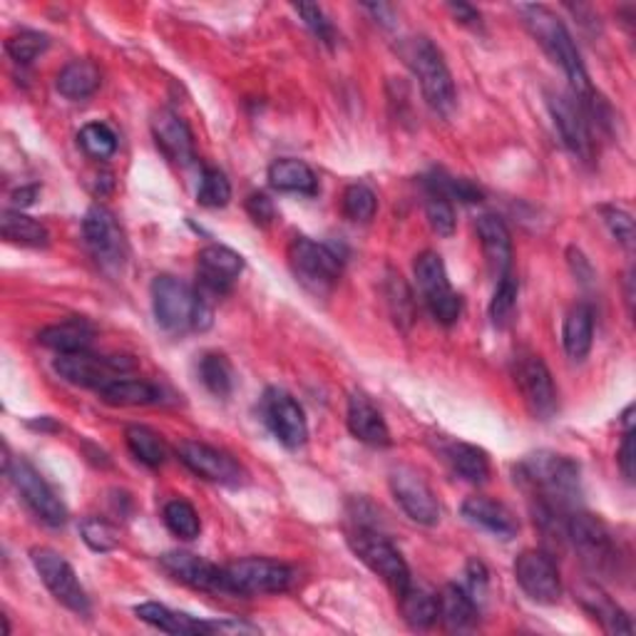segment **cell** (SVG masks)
<instances>
[{
	"mask_svg": "<svg viewBox=\"0 0 636 636\" xmlns=\"http://www.w3.org/2000/svg\"><path fill=\"white\" fill-rule=\"evenodd\" d=\"M224 581L229 594H279L294 585V569L276 560L247 557L224 567Z\"/></svg>",
	"mask_w": 636,
	"mask_h": 636,
	"instance_id": "5b68a950",
	"label": "cell"
},
{
	"mask_svg": "<svg viewBox=\"0 0 636 636\" xmlns=\"http://www.w3.org/2000/svg\"><path fill=\"white\" fill-rule=\"evenodd\" d=\"M351 550L358 554L363 565L374 575H378L396 594L405 592L411 587V569H408L403 554L393 547V542L386 540L376 530L358 527L349 538Z\"/></svg>",
	"mask_w": 636,
	"mask_h": 636,
	"instance_id": "9c48e42d",
	"label": "cell"
},
{
	"mask_svg": "<svg viewBox=\"0 0 636 636\" xmlns=\"http://www.w3.org/2000/svg\"><path fill=\"white\" fill-rule=\"evenodd\" d=\"M93 329L80 318H70V321L62 323H52L48 329H43L38 333V341L45 349L56 351L58 356L62 353H78V351H87L90 343H93Z\"/></svg>",
	"mask_w": 636,
	"mask_h": 636,
	"instance_id": "1f68e13d",
	"label": "cell"
},
{
	"mask_svg": "<svg viewBox=\"0 0 636 636\" xmlns=\"http://www.w3.org/2000/svg\"><path fill=\"white\" fill-rule=\"evenodd\" d=\"M229 199H232V185L224 172L207 167L202 172V179H199L197 202L207 209H220L229 204Z\"/></svg>",
	"mask_w": 636,
	"mask_h": 636,
	"instance_id": "b9f144b4",
	"label": "cell"
},
{
	"mask_svg": "<svg viewBox=\"0 0 636 636\" xmlns=\"http://www.w3.org/2000/svg\"><path fill=\"white\" fill-rule=\"evenodd\" d=\"M448 11L462 25H470V28H478V25H480V13L472 5H468V3H450Z\"/></svg>",
	"mask_w": 636,
	"mask_h": 636,
	"instance_id": "11a10c76",
	"label": "cell"
},
{
	"mask_svg": "<svg viewBox=\"0 0 636 636\" xmlns=\"http://www.w3.org/2000/svg\"><path fill=\"white\" fill-rule=\"evenodd\" d=\"M107 405L134 408V405H154L162 401V390L140 378H117L110 386L99 390Z\"/></svg>",
	"mask_w": 636,
	"mask_h": 636,
	"instance_id": "d6a6232c",
	"label": "cell"
},
{
	"mask_svg": "<svg viewBox=\"0 0 636 636\" xmlns=\"http://www.w3.org/2000/svg\"><path fill=\"white\" fill-rule=\"evenodd\" d=\"M401 599L403 620L413 626V629H431L438 622V597L425 592V589H415L413 585L405 592L398 594Z\"/></svg>",
	"mask_w": 636,
	"mask_h": 636,
	"instance_id": "d590c367",
	"label": "cell"
},
{
	"mask_svg": "<svg viewBox=\"0 0 636 636\" xmlns=\"http://www.w3.org/2000/svg\"><path fill=\"white\" fill-rule=\"evenodd\" d=\"M177 456L185 466L195 472V475L209 480V483L220 485H242L244 470L239 462L232 456H226L224 450H216L207 443L185 440L177 445Z\"/></svg>",
	"mask_w": 636,
	"mask_h": 636,
	"instance_id": "e0dca14e",
	"label": "cell"
},
{
	"mask_svg": "<svg viewBox=\"0 0 636 636\" xmlns=\"http://www.w3.org/2000/svg\"><path fill=\"white\" fill-rule=\"evenodd\" d=\"M466 577H468V589L466 592L470 594L472 602L478 606L487 599V589H490V575L485 565L480 560H470L468 562V569H466Z\"/></svg>",
	"mask_w": 636,
	"mask_h": 636,
	"instance_id": "816d5d0a",
	"label": "cell"
},
{
	"mask_svg": "<svg viewBox=\"0 0 636 636\" xmlns=\"http://www.w3.org/2000/svg\"><path fill=\"white\" fill-rule=\"evenodd\" d=\"M269 185L279 189V192H291V195H306L314 197L318 195V177L314 175V169L302 160H276L274 165L269 167Z\"/></svg>",
	"mask_w": 636,
	"mask_h": 636,
	"instance_id": "f546056e",
	"label": "cell"
},
{
	"mask_svg": "<svg viewBox=\"0 0 636 636\" xmlns=\"http://www.w3.org/2000/svg\"><path fill=\"white\" fill-rule=\"evenodd\" d=\"M294 11L302 15V21L308 31H311L318 40H323V43H329L333 45L335 40V31H333V25L329 17H326V13L318 8L316 3H298L294 5Z\"/></svg>",
	"mask_w": 636,
	"mask_h": 636,
	"instance_id": "681fc988",
	"label": "cell"
},
{
	"mask_svg": "<svg viewBox=\"0 0 636 636\" xmlns=\"http://www.w3.org/2000/svg\"><path fill=\"white\" fill-rule=\"evenodd\" d=\"M247 212L254 220V224H259V226H269L271 222L276 220L274 202H271L267 195H251L247 199Z\"/></svg>",
	"mask_w": 636,
	"mask_h": 636,
	"instance_id": "f5cc1de1",
	"label": "cell"
},
{
	"mask_svg": "<svg viewBox=\"0 0 636 636\" xmlns=\"http://www.w3.org/2000/svg\"><path fill=\"white\" fill-rule=\"evenodd\" d=\"M134 614L140 616L144 624L154 626V629L167 634H214L212 622L195 620V616L172 612L169 606L157 602H144L134 606Z\"/></svg>",
	"mask_w": 636,
	"mask_h": 636,
	"instance_id": "83f0119b",
	"label": "cell"
},
{
	"mask_svg": "<svg viewBox=\"0 0 636 636\" xmlns=\"http://www.w3.org/2000/svg\"><path fill=\"white\" fill-rule=\"evenodd\" d=\"M288 263L294 276L311 294H329L341 279V259L323 244H316L306 236H294L288 244Z\"/></svg>",
	"mask_w": 636,
	"mask_h": 636,
	"instance_id": "8992f818",
	"label": "cell"
},
{
	"mask_svg": "<svg viewBox=\"0 0 636 636\" xmlns=\"http://www.w3.org/2000/svg\"><path fill=\"white\" fill-rule=\"evenodd\" d=\"M346 423L356 440L374 445V448H386V445H390V431L386 417L366 393H351Z\"/></svg>",
	"mask_w": 636,
	"mask_h": 636,
	"instance_id": "cb8c5ba5",
	"label": "cell"
},
{
	"mask_svg": "<svg viewBox=\"0 0 636 636\" xmlns=\"http://www.w3.org/2000/svg\"><path fill=\"white\" fill-rule=\"evenodd\" d=\"M577 599L594 620L604 626L609 634H634V626L620 604H614L602 589L594 585H585L577 589Z\"/></svg>",
	"mask_w": 636,
	"mask_h": 636,
	"instance_id": "f1b7e54d",
	"label": "cell"
},
{
	"mask_svg": "<svg viewBox=\"0 0 636 636\" xmlns=\"http://www.w3.org/2000/svg\"><path fill=\"white\" fill-rule=\"evenodd\" d=\"M80 148H83L90 157L107 160L117 152V138L115 132L105 122H90L78 134Z\"/></svg>",
	"mask_w": 636,
	"mask_h": 636,
	"instance_id": "7bdbcfd3",
	"label": "cell"
},
{
	"mask_svg": "<svg viewBox=\"0 0 636 636\" xmlns=\"http://www.w3.org/2000/svg\"><path fill=\"white\" fill-rule=\"evenodd\" d=\"M520 483L540 497V505L562 513L579 493V466L557 452H534L520 462Z\"/></svg>",
	"mask_w": 636,
	"mask_h": 636,
	"instance_id": "3957f363",
	"label": "cell"
},
{
	"mask_svg": "<svg viewBox=\"0 0 636 636\" xmlns=\"http://www.w3.org/2000/svg\"><path fill=\"white\" fill-rule=\"evenodd\" d=\"M162 520H165L167 530L179 540H197L202 532V522L199 515L187 499H169L162 510Z\"/></svg>",
	"mask_w": 636,
	"mask_h": 636,
	"instance_id": "f35d334b",
	"label": "cell"
},
{
	"mask_svg": "<svg viewBox=\"0 0 636 636\" xmlns=\"http://www.w3.org/2000/svg\"><path fill=\"white\" fill-rule=\"evenodd\" d=\"M199 378L204 388L216 398L232 396L234 390V368L222 353H204L199 361Z\"/></svg>",
	"mask_w": 636,
	"mask_h": 636,
	"instance_id": "74e56055",
	"label": "cell"
},
{
	"mask_svg": "<svg viewBox=\"0 0 636 636\" xmlns=\"http://www.w3.org/2000/svg\"><path fill=\"white\" fill-rule=\"evenodd\" d=\"M261 413L267 421L269 431L274 433V438L288 450H298L308 438V423L304 415V408L294 401V396H288L286 390L269 388L263 393Z\"/></svg>",
	"mask_w": 636,
	"mask_h": 636,
	"instance_id": "9a60e30c",
	"label": "cell"
},
{
	"mask_svg": "<svg viewBox=\"0 0 636 636\" xmlns=\"http://www.w3.org/2000/svg\"><path fill=\"white\" fill-rule=\"evenodd\" d=\"M594 341V311L592 306L577 304L565 318V329H562V343L572 361L587 358V353L592 351Z\"/></svg>",
	"mask_w": 636,
	"mask_h": 636,
	"instance_id": "4dcf8cb0",
	"label": "cell"
},
{
	"mask_svg": "<svg viewBox=\"0 0 636 636\" xmlns=\"http://www.w3.org/2000/svg\"><path fill=\"white\" fill-rule=\"evenodd\" d=\"M38 195H40V187H38V185H31V187L15 189V192L11 195L13 207H15V209L31 207V204H35V199H38Z\"/></svg>",
	"mask_w": 636,
	"mask_h": 636,
	"instance_id": "9f6ffc18",
	"label": "cell"
},
{
	"mask_svg": "<svg viewBox=\"0 0 636 636\" xmlns=\"http://www.w3.org/2000/svg\"><path fill=\"white\" fill-rule=\"evenodd\" d=\"M152 134L162 154L175 165H189L195 160V138L187 122L169 110H160L152 117Z\"/></svg>",
	"mask_w": 636,
	"mask_h": 636,
	"instance_id": "7402d4cb",
	"label": "cell"
},
{
	"mask_svg": "<svg viewBox=\"0 0 636 636\" xmlns=\"http://www.w3.org/2000/svg\"><path fill=\"white\" fill-rule=\"evenodd\" d=\"M602 216L609 226V232L616 242L622 244V247L632 249L634 247V220L629 214L624 212V209H616V207H604L602 209Z\"/></svg>",
	"mask_w": 636,
	"mask_h": 636,
	"instance_id": "f907efd6",
	"label": "cell"
},
{
	"mask_svg": "<svg viewBox=\"0 0 636 636\" xmlns=\"http://www.w3.org/2000/svg\"><path fill=\"white\" fill-rule=\"evenodd\" d=\"M0 232H3V239L17 244V247H48L50 234L40 222H35L33 216H25L21 209H11V212H3V220H0Z\"/></svg>",
	"mask_w": 636,
	"mask_h": 636,
	"instance_id": "836d02e7",
	"label": "cell"
},
{
	"mask_svg": "<svg viewBox=\"0 0 636 636\" xmlns=\"http://www.w3.org/2000/svg\"><path fill=\"white\" fill-rule=\"evenodd\" d=\"M99 85H103V72L95 66L93 60H72L66 68L58 72L56 87L58 93L72 99V103H80V99L93 97Z\"/></svg>",
	"mask_w": 636,
	"mask_h": 636,
	"instance_id": "484cf974",
	"label": "cell"
},
{
	"mask_svg": "<svg viewBox=\"0 0 636 636\" xmlns=\"http://www.w3.org/2000/svg\"><path fill=\"white\" fill-rule=\"evenodd\" d=\"M425 187H428V192L440 195L445 199H458V202H466V204H478L483 202V189L478 185H472L470 179H462V177H448L443 175V172H435V175L425 177Z\"/></svg>",
	"mask_w": 636,
	"mask_h": 636,
	"instance_id": "ab89813d",
	"label": "cell"
},
{
	"mask_svg": "<svg viewBox=\"0 0 636 636\" xmlns=\"http://www.w3.org/2000/svg\"><path fill=\"white\" fill-rule=\"evenodd\" d=\"M33 567L38 572L43 585L48 587V592L58 599L62 606H68L70 612L80 616L90 614V597L85 587L80 585V579L72 569L70 562L50 547H35L31 552Z\"/></svg>",
	"mask_w": 636,
	"mask_h": 636,
	"instance_id": "7c38bea8",
	"label": "cell"
},
{
	"mask_svg": "<svg viewBox=\"0 0 636 636\" xmlns=\"http://www.w3.org/2000/svg\"><path fill=\"white\" fill-rule=\"evenodd\" d=\"M445 460L450 462V468L456 475L468 480V483L472 485L485 483L490 475V460L485 456V450L475 448V445L450 443L448 450H445Z\"/></svg>",
	"mask_w": 636,
	"mask_h": 636,
	"instance_id": "e575fe53",
	"label": "cell"
},
{
	"mask_svg": "<svg viewBox=\"0 0 636 636\" xmlns=\"http://www.w3.org/2000/svg\"><path fill=\"white\" fill-rule=\"evenodd\" d=\"M550 113L554 117V125H557L565 148L581 162L592 160L594 154L592 132H589V120L577 99L562 93L550 95Z\"/></svg>",
	"mask_w": 636,
	"mask_h": 636,
	"instance_id": "d6986e66",
	"label": "cell"
},
{
	"mask_svg": "<svg viewBox=\"0 0 636 636\" xmlns=\"http://www.w3.org/2000/svg\"><path fill=\"white\" fill-rule=\"evenodd\" d=\"M438 620L448 632H470L478 624V604L466 589L448 585L438 597Z\"/></svg>",
	"mask_w": 636,
	"mask_h": 636,
	"instance_id": "4316f807",
	"label": "cell"
},
{
	"mask_svg": "<svg viewBox=\"0 0 636 636\" xmlns=\"http://www.w3.org/2000/svg\"><path fill=\"white\" fill-rule=\"evenodd\" d=\"M622 423H624V431H629V428H634V405H629L624 411V415H622Z\"/></svg>",
	"mask_w": 636,
	"mask_h": 636,
	"instance_id": "680465c9",
	"label": "cell"
},
{
	"mask_svg": "<svg viewBox=\"0 0 636 636\" xmlns=\"http://www.w3.org/2000/svg\"><path fill=\"white\" fill-rule=\"evenodd\" d=\"M56 374L68 380L72 386L80 388H95L103 390L105 386H110L113 380L125 378L127 374H132L138 368L130 356H93L87 351L78 353H62L52 363Z\"/></svg>",
	"mask_w": 636,
	"mask_h": 636,
	"instance_id": "ba28073f",
	"label": "cell"
},
{
	"mask_svg": "<svg viewBox=\"0 0 636 636\" xmlns=\"http://www.w3.org/2000/svg\"><path fill=\"white\" fill-rule=\"evenodd\" d=\"M83 236L85 247L93 254L99 269H105L107 274L122 271L127 261V239L110 209L99 204L90 207L83 220Z\"/></svg>",
	"mask_w": 636,
	"mask_h": 636,
	"instance_id": "8fae6325",
	"label": "cell"
},
{
	"mask_svg": "<svg viewBox=\"0 0 636 636\" xmlns=\"http://www.w3.org/2000/svg\"><path fill=\"white\" fill-rule=\"evenodd\" d=\"M517 279L510 274L499 276L497 279V288L493 294V302H490V318H493V323L497 329H503V326L510 323V318L515 314V306H517Z\"/></svg>",
	"mask_w": 636,
	"mask_h": 636,
	"instance_id": "ee69618b",
	"label": "cell"
},
{
	"mask_svg": "<svg viewBox=\"0 0 636 636\" xmlns=\"http://www.w3.org/2000/svg\"><path fill=\"white\" fill-rule=\"evenodd\" d=\"M152 311L154 321L167 333L204 331L214 316L202 291L167 274L152 281Z\"/></svg>",
	"mask_w": 636,
	"mask_h": 636,
	"instance_id": "7a4b0ae2",
	"label": "cell"
},
{
	"mask_svg": "<svg viewBox=\"0 0 636 636\" xmlns=\"http://www.w3.org/2000/svg\"><path fill=\"white\" fill-rule=\"evenodd\" d=\"M3 470H5L8 480L13 483L15 493L23 497V503L31 507L35 517H40V520L50 527L66 525V520H68L66 505L60 503V497L52 493V487L45 483L40 472L35 470L28 460L11 458L8 456V448H5Z\"/></svg>",
	"mask_w": 636,
	"mask_h": 636,
	"instance_id": "52a82bcc",
	"label": "cell"
},
{
	"mask_svg": "<svg viewBox=\"0 0 636 636\" xmlns=\"http://www.w3.org/2000/svg\"><path fill=\"white\" fill-rule=\"evenodd\" d=\"M517 13L522 15L532 38L542 45L544 52H547L554 62H560L562 70H565L572 85V97H575L581 110H585L587 120L597 117V120L602 122L604 103L599 99L592 83H589L585 62H581L577 45L572 40L565 23L560 21V15L550 11L547 5H517Z\"/></svg>",
	"mask_w": 636,
	"mask_h": 636,
	"instance_id": "6da1fadb",
	"label": "cell"
},
{
	"mask_svg": "<svg viewBox=\"0 0 636 636\" xmlns=\"http://www.w3.org/2000/svg\"><path fill=\"white\" fill-rule=\"evenodd\" d=\"M366 11L374 13V15L378 17V21H380V23H386V25H388L390 21H393V8H390V5H384V3H378V5H366Z\"/></svg>",
	"mask_w": 636,
	"mask_h": 636,
	"instance_id": "6f0895ef",
	"label": "cell"
},
{
	"mask_svg": "<svg viewBox=\"0 0 636 636\" xmlns=\"http://www.w3.org/2000/svg\"><path fill=\"white\" fill-rule=\"evenodd\" d=\"M160 567L167 572L172 579L181 581V585L202 589V592L212 594H229L224 581V567H216L212 562L199 557L192 552H167L160 557Z\"/></svg>",
	"mask_w": 636,
	"mask_h": 636,
	"instance_id": "ffe728a7",
	"label": "cell"
},
{
	"mask_svg": "<svg viewBox=\"0 0 636 636\" xmlns=\"http://www.w3.org/2000/svg\"><path fill=\"white\" fill-rule=\"evenodd\" d=\"M480 247H483L490 274L495 279L510 274L513 269V239L505 222L495 214H483L475 224Z\"/></svg>",
	"mask_w": 636,
	"mask_h": 636,
	"instance_id": "603a6c76",
	"label": "cell"
},
{
	"mask_svg": "<svg viewBox=\"0 0 636 636\" xmlns=\"http://www.w3.org/2000/svg\"><path fill=\"white\" fill-rule=\"evenodd\" d=\"M515 579L522 592L538 604H554L562 597L560 569L550 554L527 550L515 560Z\"/></svg>",
	"mask_w": 636,
	"mask_h": 636,
	"instance_id": "2e32d148",
	"label": "cell"
},
{
	"mask_svg": "<svg viewBox=\"0 0 636 636\" xmlns=\"http://www.w3.org/2000/svg\"><path fill=\"white\" fill-rule=\"evenodd\" d=\"M517 388L534 417L547 421L557 411V390H554L550 368L540 356H525L515 366Z\"/></svg>",
	"mask_w": 636,
	"mask_h": 636,
	"instance_id": "ac0fdd59",
	"label": "cell"
},
{
	"mask_svg": "<svg viewBox=\"0 0 636 636\" xmlns=\"http://www.w3.org/2000/svg\"><path fill=\"white\" fill-rule=\"evenodd\" d=\"M620 468L624 472V478L634 483V475H636V435L634 428L624 431V440H622V448H620Z\"/></svg>",
	"mask_w": 636,
	"mask_h": 636,
	"instance_id": "db71d44e",
	"label": "cell"
},
{
	"mask_svg": "<svg viewBox=\"0 0 636 636\" xmlns=\"http://www.w3.org/2000/svg\"><path fill=\"white\" fill-rule=\"evenodd\" d=\"M401 56L405 58L408 68L421 83L423 97L435 113L448 117L458 105L456 83L448 66H445L443 52L435 48V43L428 38H411L401 45Z\"/></svg>",
	"mask_w": 636,
	"mask_h": 636,
	"instance_id": "277c9868",
	"label": "cell"
},
{
	"mask_svg": "<svg viewBox=\"0 0 636 636\" xmlns=\"http://www.w3.org/2000/svg\"><path fill=\"white\" fill-rule=\"evenodd\" d=\"M386 296H388V306L393 311L396 323L401 326H411L413 323V298H411V288L405 286V281L401 276H390L388 286H386Z\"/></svg>",
	"mask_w": 636,
	"mask_h": 636,
	"instance_id": "c3c4849f",
	"label": "cell"
},
{
	"mask_svg": "<svg viewBox=\"0 0 636 636\" xmlns=\"http://www.w3.org/2000/svg\"><path fill=\"white\" fill-rule=\"evenodd\" d=\"M244 271V257L222 244H209L197 254V279L207 294L222 296Z\"/></svg>",
	"mask_w": 636,
	"mask_h": 636,
	"instance_id": "44dd1931",
	"label": "cell"
},
{
	"mask_svg": "<svg viewBox=\"0 0 636 636\" xmlns=\"http://www.w3.org/2000/svg\"><path fill=\"white\" fill-rule=\"evenodd\" d=\"M80 532H83V540L93 552L105 554L120 547V532H117L110 522L103 520V517H87V520L80 525Z\"/></svg>",
	"mask_w": 636,
	"mask_h": 636,
	"instance_id": "bcb514c9",
	"label": "cell"
},
{
	"mask_svg": "<svg viewBox=\"0 0 636 636\" xmlns=\"http://www.w3.org/2000/svg\"><path fill=\"white\" fill-rule=\"evenodd\" d=\"M388 485L396 503L401 505V510L411 517L413 522L431 527L440 520L438 497L433 495L431 485L425 483L421 472L408 466H401L390 472Z\"/></svg>",
	"mask_w": 636,
	"mask_h": 636,
	"instance_id": "5bb4252c",
	"label": "cell"
},
{
	"mask_svg": "<svg viewBox=\"0 0 636 636\" xmlns=\"http://www.w3.org/2000/svg\"><path fill=\"white\" fill-rule=\"evenodd\" d=\"M462 517H466L470 525H475V527H480V530L495 534V538H499V540H513L517 530H520L515 515L507 510L503 503L490 499L485 495L468 497L466 503H462Z\"/></svg>",
	"mask_w": 636,
	"mask_h": 636,
	"instance_id": "d4e9b609",
	"label": "cell"
},
{
	"mask_svg": "<svg viewBox=\"0 0 636 636\" xmlns=\"http://www.w3.org/2000/svg\"><path fill=\"white\" fill-rule=\"evenodd\" d=\"M425 216H428L431 229L438 236L448 239V236L456 234V209H452L450 199L428 192V199H425Z\"/></svg>",
	"mask_w": 636,
	"mask_h": 636,
	"instance_id": "7dc6e473",
	"label": "cell"
},
{
	"mask_svg": "<svg viewBox=\"0 0 636 636\" xmlns=\"http://www.w3.org/2000/svg\"><path fill=\"white\" fill-rule=\"evenodd\" d=\"M565 532L569 542L575 544L579 560L592 572H606L614 567L616 550L614 540L606 527L597 520L594 515L575 513L567 517Z\"/></svg>",
	"mask_w": 636,
	"mask_h": 636,
	"instance_id": "4fadbf2b",
	"label": "cell"
},
{
	"mask_svg": "<svg viewBox=\"0 0 636 636\" xmlns=\"http://www.w3.org/2000/svg\"><path fill=\"white\" fill-rule=\"evenodd\" d=\"M343 214L356 224H368L378 212V199L376 192L368 185H351L343 192Z\"/></svg>",
	"mask_w": 636,
	"mask_h": 636,
	"instance_id": "60d3db41",
	"label": "cell"
},
{
	"mask_svg": "<svg viewBox=\"0 0 636 636\" xmlns=\"http://www.w3.org/2000/svg\"><path fill=\"white\" fill-rule=\"evenodd\" d=\"M125 443L134 458L148 468H160L167 460V445L148 425H130L125 431Z\"/></svg>",
	"mask_w": 636,
	"mask_h": 636,
	"instance_id": "8d00e7d4",
	"label": "cell"
},
{
	"mask_svg": "<svg viewBox=\"0 0 636 636\" xmlns=\"http://www.w3.org/2000/svg\"><path fill=\"white\" fill-rule=\"evenodd\" d=\"M415 281L435 321L443 326L456 323L462 314V302L456 291H452L448 271H445V263L438 254L423 251L415 259Z\"/></svg>",
	"mask_w": 636,
	"mask_h": 636,
	"instance_id": "30bf717a",
	"label": "cell"
},
{
	"mask_svg": "<svg viewBox=\"0 0 636 636\" xmlns=\"http://www.w3.org/2000/svg\"><path fill=\"white\" fill-rule=\"evenodd\" d=\"M48 35L35 31H21L5 40V52L21 66H31L35 58H40L48 50Z\"/></svg>",
	"mask_w": 636,
	"mask_h": 636,
	"instance_id": "f6af8a7d",
	"label": "cell"
}]
</instances>
